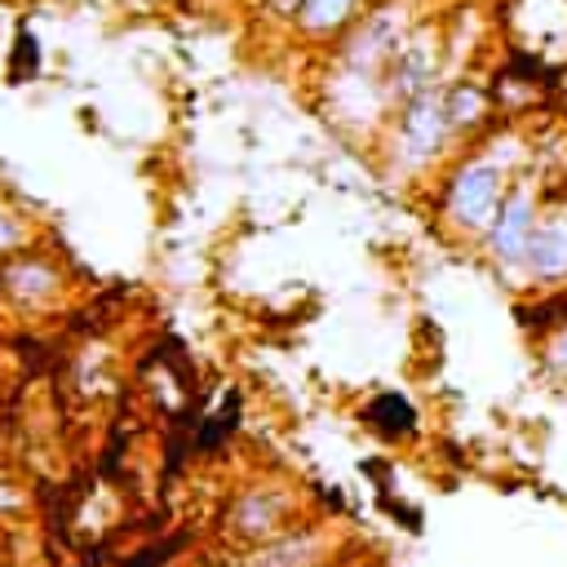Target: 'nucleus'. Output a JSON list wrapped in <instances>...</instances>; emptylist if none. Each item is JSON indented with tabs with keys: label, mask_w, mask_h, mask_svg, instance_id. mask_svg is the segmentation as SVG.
I'll return each mask as SVG.
<instances>
[{
	"label": "nucleus",
	"mask_w": 567,
	"mask_h": 567,
	"mask_svg": "<svg viewBox=\"0 0 567 567\" xmlns=\"http://www.w3.org/2000/svg\"><path fill=\"white\" fill-rule=\"evenodd\" d=\"M27 492L13 483V478H4L0 474V518H18V514H27Z\"/></svg>",
	"instance_id": "16"
},
{
	"label": "nucleus",
	"mask_w": 567,
	"mask_h": 567,
	"mask_svg": "<svg viewBox=\"0 0 567 567\" xmlns=\"http://www.w3.org/2000/svg\"><path fill=\"white\" fill-rule=\"evenodd\" d=\"M319 111L328 115L332 128H341L346 137H354L363 146H377L390 115H394L390 93H385V75L350 71V66H337L328 58L319 66Z\"/></svg>",
	"instance_id": "3"
},
{
	"label": "nucleus",
	"mask_w": 567,
	"mask_h": 567,
	"mask_svg": "<svg viewBox=\"0 0 567 567\" xmlns=\"http://www.w3.org/2000/svg\"><path fill=\"white\" fill-rule=\"evenodd\" d=\"M443 115H447L456 146H470L496 124V97L474 75H456L443 84Z\"/></svg>",
	"instance_id": "11"
},
{
	"label": "nucleus",
	"mask_w": 567,
	"mask_h": 567,
	"mask_svg": "<svg viewBox=\"0 0 567 567\" xmlns=\"http://www.w3.org/2000/svg\"><path fill=\"white\" fill-rule=\"evenodd\" d=\"M523 288H567V204H545L523 252Z\"/></svg>",
	"instance_id": "9"
},
{
	"label": "nucleus",
	"mask_w": 567,
	"mask_h": 567,
	"mask_svg": "<svg viewBox=\"0 0 567 567\" xmlns=\"http://www.w3.org/2000/svg\"><path fill=\"white\" fill-rule=\"evenodd\" d=\"M416 22H421L416 0H372V4L354 18V27H350L323 58L337 62V66H350V71L385 75L390 58L403 49V40L412 35Z\"/></svg>",
	"instance_id": "5"
},
{
	"label": "nucleus",
	"mask_w": 567,
	"mask_h": 567,
	"mask_svg": "<svg viewBox=\"0 0 567 567\" xmlns=\"http://www.w3.org/2000/svg\"><path fill=\"white\" fill-rule=\"evenodd\" d=\"M456 137L447 128L443 115V84L408 97L403 106H394L377 155H381V173L394 182H430L447 168V159L456 155Z\"/></svg>",
	"instance_id": "2"
},
{
	"label": "nucleus",
	"mask_w": 567,
	"mask_h": 567,
	"mask_svg": "<svg viewBox=\"0 0 567 567\" xmlns=\"http://www.w3.org/2000/svg\"><path fill=\"white\" fill-rule=\"evenodd\" d=\"M434 84H447V58H443V31L439 22L421 18L412 27V35L403 40V49L390 58L385 66V93H390V106H403L408 97L434 89Z\"/></svg>",
	"instance_id": "8"
},
{
	"label": "nucleus",
	"mask_w": 567,
	"mask_h": 567,
	"mask_svg": "<svg viewBox=\"0 0 567 567\" xmlns=\"http://www.w3.org/2000/svg\"><path fill=\"white\" fill-rule=\"evenodd\" d=\"M540 213H545V182L536 177V168H523V173L509 182V190H505V199H501L492 226H487L483 239H478L487 266H492L509 288H523V252H527V239H532Z\"/></svg>",
	"instance_id": "4"
},
{
	"label": "nucleus",
	"mask_w": 567,
	"mask_h": 567,
	"mask_svg": "<svg viewBox=\"0 0 567 567\" xmlns=\"http://www.w3.org/2000/svg\"><path fill=\"white\" fill-rule=\"evenodd\" d=\"M368 4H372V0H301L297 13H292V22H288V35H292L297 44H306V49L328 53V49L354 27V18H359Z\"/></svg>",
	"instance_id": "10"
},
{
	"label": "nucleus",
	"mask_w": 567,
	"mask_h": 567,
	"mask_svg": "<svg viewBox=\"0 0 567 567\" xmlns=\"http://www.w3.org/2000/svg\"><path fill=\"white\" fill-rule=\"evenodd\" d=\"M120 567H159V558H155V554H133V558H124Z\"/></svg>",
	"instance_id": "17"
},
{
	"label": "nucleus",
	"mask_w": 567,
	"mask_h": 567,
	"mask_svg": "<svg viewBox=\"0 0 567 567\" xmlns=\"http://www.w3.org/2000/svg\"><path fill=\"white\" fill-rule=\"evenodd\" d=\"M244 567H323L328 563V532L315 523H292L266 545L239 549Z\"/></svg>",
	"instance_id": "12"
},
{
	"label": "nucleus",
	"mask_w": 567,
	"mask_h": 567,
	"mask_svg": "<svg viewBox=\"0 0 567 567\" xmlns=\"http://www.w3.org/2000/svg\"><path fill=\"white\" fill-rule=\"evenodd\" d=\"M536 354H540V368H545L554 381H563V385H567V319H558V323L540 337Z\"/></svg>",
	"instance_id": "15"
},
{
	"label": "nucleus",
	"mask_w": 567,
	"mask_h": 567,
	"mask_svg": "<svg viewBox=\"0 0 567 567\" xmlns=\"http://www.w3.org/2000/svg\"><path fill=\"white\" fill-rule=\"evenodd\" d=\"M31 244H35V221L9 195H0V261H9L13 252H22Z\"/></svg>",
	"instance_id": "14"
},
{
	"label": "nucleus",
	"mask_w": 567,
	"mask_h": 567,
	"mask_svg": "<svg viewBox=\"0 0 567 567\" xmlns=\"http://www.w3.org/2000/svg\"><path fill=\"white\" fill-rule=\"evenodd\" d=\"M523 168H532V137H523L514 124H492L478 142L461 146L434 177V217L443 235L478 248L509 182Z\"/></svg>",
	"instance_id": "1"
},
{
	"label": "nucleus",
	"mask_w": 567,
	"mask_h": 567,
	"mask_svg": "<svg viewBox=\"0 0 567 567\" xmlns=\"http://www.w3.org/2000/svg\"><path fill=\"white\" fill-rule=\"evenodd\" d=\"M363 425H368L372 434L399 443V439H412V434H416V408H412L408 394L381 390V394H372V399L363 403Z\"/></svg>",
	"instance_id": "13"
},
{
	"label": "nucleus",
	"mask_w": 567,
	"mask_h": 567,
	"mask_svg": "<svg viewBox=\"0 0 567 567\" xmlns=\"http://www.w3.org/2000/svg\"><path fill=\"white\" fill-rule=\"evenodd\" d=\"M66 292H71V279H66L62 261L40 244L0 261V306L9 315L44 319L66 306Z\"/></svg>",
	"instance_id": "7"
},
{
	"label": "nucleus",
	"mask_w": 567,
	"mask_h": 567,
	"mask_svg": "<svg viewBox=\"0 0 567 567\" xmlns=\"http://www.w3.org/2000/svg\"><path fill=\"white\" fill-rule=\"evenodd\" d=\"M292 523H301V501L288 483H275V478H257V483L235 487L226 496V509H221V536L235 549L266 545L279 532H288Z\"/></svg>",
	"instance_id": "6"
}]
</instances>
